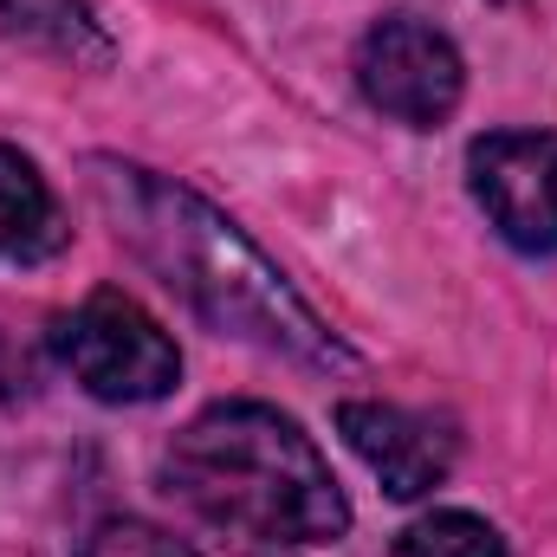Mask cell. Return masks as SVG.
<instances>
[{
    "mask_svg": "<svg viewBox=\"0 0 557 557\" xmlns=\"http://www.w3.org/2000/svg\"><path fill=\"white\" fill-rule=\"evenodd\" d=\"M467 188L519 253H557V137L486 131L467 149Z\"/></svg>",
    "mask_w": 557,
    "mask_h": 557,
    "instance_id": "cell-5",
    "label": "cell"
},
{
    "mask_svg": "<svg viewBox=\"0 0 557 557\" xmlns=\"http://www.w3.org/2000/svg\"><path fill=\"white\" fill-rule=\"evenodd\" d=\"M0 33L33 52L72 59V65H111L117 52L91 0H0Z\"/></svg>",
    "mask_w": 557,
    "mask_h": 557,
    "instance_id": "cell-7",
    "label": "cell"
},
{
    "mask_svg": "<svg viewBox=\"0 0 557 557\" xmlns=\"http://www.w3.org/2000/svg\"><path fill=\"white\" fill-rule=\"evenodd\" d=\"M65 240L59 227V201L46 188V175L0 143V260H39Z\"/></svg>",
    "mask_w": 557,
    "mask_h": 557,
    "instance_id": "cell-8",
    "label": "cell"
},
{
    "mask_svg": "<svg viewBox=\"0 0 557 557\" xmlns=\"http://www.w3.org/2000/svg\"><path fill=\"white\" fill-rule=\"evenodd\" d=\"M357 85L383 117H396L409 131H434L454 117V104L467 91V65H460L447 33H434L416 13H396V20H376L363 33Z\"/></svg>",
    "mask_w": 557,
    "mask_h": 557,
    "instance_id": "cell-4",
    "label": "cell"
},
{
    "mask_svg": "<svg viewBox=\"0 0 557 557\" xmlns=\"http://www.w3.org/2000/svg\"><path fill=\"white\" fill-rule=\"evenodd\" d=\"M78 557H201V552H188L175 532H162V525H149V519H104V525L78 545Z\"/></svg>",
    "mask_w": 557,
    "mask_h": 557,
    "instance_id": "cell-10",
    "label": "cell"
},
{
    "mask_svg": "<svg viewBox=\"0 0 557 557\" xmlns=\"http://www.w3.org/2000/svg\"><path fill=\"white\" fill-rule=\"evenodd\" d=\"M52 350L98 403H162L182 383L175 337L117 285H98L91 298H78L52 324Z\"/></svg>",
    "mask_w": 557,
    "mask_h": 557,
    "instance_id": "cell-3",
    "label": "cell"
},
{
    "mask_svg": "<svg viewBox=\"0 0 557 557\" xmlns=\"http://www.w3.org/2000/svg\"><path fill=\"white\" fill-rule=\"evenodd\" d=\"M389 557H506V539L473 512H428L396 539Z\"/></svg>",
    "mask_w": 557,
    "mask_h": 557,
    "instance_id": "cell-9",
    "label": "cell"
},
{
    "mask_svg": "<svg viewBox=\"0 0 557 557\" xmlns=\"http://www.w3.org/2000/svg\"><path fill=\"white\" fill-rule=\"evenodd\" d=\"M169 493L247 552H311L350 532V499L318 441L267 403H214L162 454Z\"/></svg>",
    "mask_w": 557,
    "mask_h": 557,
    "instance_id": "cell-2",
    "label": "cell"
},
{
    "mask_svg": "<svg viewBox=\"0 0 557 557\" xmlns=\"http://www.w3.org/2000/svg\"><path fill=\"white\" fill-rule=\"evenodd\" d=\"M85 188H91L98 214L111 221V234L214 331L278 350V357H298L311 370L357 363L344 350V337H331V324L285 285L273 260L221 208H208L195 188L162 182L156 169L117 162V156H91Z\"/></svg>",
    "mask_w": 557,
    "mask_h": 557,
    "instance_id": "cell-1",
    "label": "cell"
},
{
    "mask_svg": "<svg viewBox=\"0 0 557 557\" xmlns=\"http://www.w3.org/2000/svg\"><path fill=\"white\" fill-rule=\"evenodd\" d=\"M344 441L357 447V460L383 480L389 499H421L434 493L447 473H454V454H460V434L434 416L416 409H396V403H344L337 409Z\"/></svg>",
    "mask_w": 557,
    "mask_h": 557,
    "instance_id": "cell-6",
    "label": "cell"
}]
</instances>
